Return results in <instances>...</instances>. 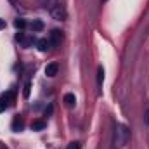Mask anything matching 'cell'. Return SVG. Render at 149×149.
Listing matches in <instances>:
<instances>
[{
	"label": "cell",
	"mask_w": 149,
	"mask_h": 149,
	"mask_svg": "<svg viewBox=\"0 0 149 149\" xmlns=\"http://www.w3.org/2000/svg\"><path fill=\"white\" fill-rule=\"evenodd\" d=\"M57 71H59V64L57 63H50V64L45 66V74L47 76H56Z\"/></svg>",
	"instance_id": "52a82bcc"
},
{
	"label": "cell",
	"mask_w": 149,
	"mask_h": 149,
	"mask_svg": "<svg viewBox=\"0 0 149 149\" xmlns=\"http://www.w3.org/2000/svg\"><path fill=\"white\" fill-rule=\"evenodd\" d=\"M2 28H5V21H3V19H0V30H2Z\"/></svg>",
	"instance_id": "ac0fdd59"
},
{
	"label": "cell",
	"mask_w": 149,
	"mask_h": 149,
	"mask_svg": "<svg viewBox=\"0 0 149 149\" xmlns=\"http://www.w3.org/2000/svg\"><path fill=\"white\" fill-rule=\"evenodd\" d=\"M16 101V88H10L9 92L0 95V113H3L7 108H10Z\"/></svg>",
	"instance_id": "7a4b0ae2"
},
{
	"label": "cell",
	"mask_w": 149,
	"mask_h": 149,
	"mask_svg": "<svg viewBox=\"0 0 149 149\" xmlns=\"http://www.w3.org/2000/svg\"><path fill=\"white\" fill-rule=\"evenodd\" d=\"M50 14H52V17L57 19V21H64V19L68 17V12H66L64 5H61V3H54V5L50 7Z\"/></svg>",
	"instance_id": "3957f363"
},
{
	"label": "cell",
	"mask_w": 149,
	"mask_h": 149,
	"mask_svg": "<svg viewBox=\"0 0 149 149\" xmlns=\"http://www.w3.org/2000/svg\"><path fill=\"white\" fill-rule=\"evenodd\" d=\"M30 90H31V83L28 81V83L24 85V90H23V95H24V99H28V97H30Z\"/></svg>",
	"instance_id": "5bb4252c"
},
{
	"label": "cell",
	"mask_w": 149,
	"mask_h": 149,
	"mask_svg": "<svg viewBox=\"0 0 149 149\" xmlns=\"http://www.w3.org/2000/svg\"><path fill=\"white\" fill-rule=\"evenodd\" d=\"M130 141V128L123 123H116L113 130V149H123Z\"/></svg>",
	"instance_id": "6da1fadb"
},
{
	"label": "cell",
	"mask_w": 149,
	"mask_h": 149,
	"mask_svg": "<svg viewBox=\"0 0 149 149\" xmlns=\"http://www.w3.org/2000/svg\"><path fill=\"white\" fill-rule=\"evenodd\" d=\"M26 24H28V23H26L24 19H16V21H14V26H16L17 30H23V28H26Z\"/></svg>",
	"instance_id": "4fadbf2b"
},
{
	"label": "cell",
	"mask_w": 149,
	"mask_h": 149,
	"mask_svg": "<svg viewBox=\"0 0 149 149\" xmlns=\"http://www.w3.org/2000/svg\"><path fill=\"white\" fill-rule=\"evenodd\" d=\"M144 121H146V125H149V108L146 109V113H144Z\"/></svg>",
	"instance_id": "2e32d148"
},
{
	"label": "cell",
	"mask_w": 149,
	"mask_h": 149,
	"mask_svg": "<svg viewBox=\"0 0 149 149\" xmlns=\"http://www.w3.org/2000/svg\"><path fill=\"white\" fill-rule=\"evenodd\" d=\"M63 38H64V35H63L61 30H52V31H50V37H49V42H50V45L57 47V45H61Z\"/></svg>",
	"instance_id": "5b68a950"
},
{
	"label": "cell",
	"mask_w": 149,
	"mask_h": 149,
	"mask_svg": "<svg viewBox=\"0 0 149 149\" xmlns=\"http://www.w3.org/2000/svg\"><path fill=\"white\" fill-rule=\"evenodd\" d=\"M50 113H52V106H49V108L45 109V116H47V114H50Z\"/></svg>",
	"instance_id": "e0dca14e"
},
{
	"label": "cell",
	"mask_w": 149,
	"mask_h": 149,
	"mask_svg": "<svg viewBox=\"0 0 149 149\" xmlns=\"http://www.w3.org/2000/svg\"><path fill=\"white\" fill-rule=\"evenodd\" d=\"M49 45H50V42H49L47 38H40V40H37V49L40 50V52H45V50L49 49Z\"/></svg>",
	"instance_id": "9c48e42d"
},
{
	"label": "cell",
	"mask_w": 149,
	"mask_h": 149,
	"mask_svg": "<svg viewBox=\"0 0 149 149\" xmlns=\"http://www.w3.org/2000/svg\"><path fill=\"white\" fill-rule=\"evenodd\" d=\"M16 40H17L23 47H31L33 43H37V40L31 37V35H24V33H17V35H16Z\"/></svg>",
	"instance_id": "277c9868"
},
{
	"label": "cell",
	"mask_w": 149,
	"mask_h": 149,
	"mask_svg": "<svg viewBox=\"0 0 149 149\" xmlns=\"http://www.w3.org/2000/svg\"><path fill=\"white\" fill-rule=\"evenodd\" d=\"M30 26H31V30H33V31H42L45 24H43V21H40V19H35V21H33Z\"/></svg>",
	"instance_id": "8fae6325"
},
{
	"label": "cell",
	"mask_w": 149,
	"mask_h": 149,
	"mask_svg": "<svg viewBox=\"0 0 149 149\" xmlns=\"http://www.w3.org/2000/svg\"><path fill=\"white\" fill-rule=\"evenodd\" d=\"M0 149H7V148H5V146H3V144H0Z\"/></svg>",
	"instance_id": "d6986e66"
},
{
	"label": "cell",
	"mask_w": 149,
	"mask_h": 149,
	"mask_svg": "<svg viewBox=\"0 0 149 149\" xmlns=\"http://www.w3.org/2000/svg\"><path fill=\"white\" fill-rule=\"evenodd\" d=\"M45 127H47V121H43V120H33V123H31V130H35V132L43 130Z\"/></svg>",
	"instance_id": "ba28073f"
},
{
	"label": "cell",
	"mask_w": 149,
	"mask_h": 149,
	"mask_svg": "<svg viewBox=\"0 0 149 149\" xmlns=\"http://www.w3.org/2000/svg\"><path fill=\"white\" fill-rule=\"evenodd\" d=\"M66 149H80V142H70Z\"/></svg>",
	"instance_id": "9a60e30c"
},
{
	"label": "cell",
	"mask_w": 149,
	"mask_h": 149,
	"mask_svg": "<svg viewBox=\"0 0 149 149\" xmlns=\"http://www.w3.org/2000/svg\"><path fill=\"white\" fill-rule=\"evenodd\" d=\"M23 128H24L23 118H21V116H14V120H12V130H14V132H21Z\"/></svg>",
	"instance_id": "8992f818"
},
{
	"label": "cell",
	"mask_w": 149,
	"mask_h": 149,
	"mask_svg": "<svg viewBox=\"0 0 149 149\" xmlns=\"http://www.w3.org/2000/svg\"><path fill=\"white\" fill-rule=\"evenodd\" d=\"M102 2H106V0H102Z\"/></svg>",
	"instance_id": "ffe728a7"
},
{
	"label": "cell",
	"mask_w": 149,
	"mask_h": 149,
	"mask_svg": "<svg viewBox=\"0 0 149 149\" xmlns=\"http://www.w3.org/2000/svg\"><path fill=\"white\" fill-rule=\"evenodd\" d=\"M102 81H104V68L99 66L97 68V87H102Z\"/></svg>",
	"instance_id": "7c38bea8"
},
{
	"label": "cell",
	"mask_w": 149,
	"mask_h": 149,
	"mask_svg": "<svg viewBox=\"0 0 149 149\" xmlns=\"http://www.w3.org/2000/svg\"><path fill=\"white\" fill-rule=\"evenodd\" d=\"M64 104H66L68 108H73L74 104H76V97H74V94H66V95H64Z\"/></svg>",
	"instance_id": "30bf717a"
}]
</instances>
